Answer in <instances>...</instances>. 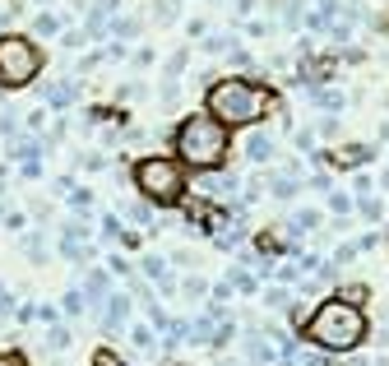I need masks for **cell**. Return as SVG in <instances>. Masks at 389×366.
<instances>
[{
	"label": "cell",
	"mask_w": 389,
	"mask_h": 366,
	"mask_svg": "<svg viewBox=\"0 0 389 366\" xmlns=\"http://www.w3.org/2000/svg\"><path fill=\"white\" fill-rule=\"evenodd\" d=\"M357 209L366 213V218H380V200H371V195H362V204H357Z\"/></svg>",
	"instance_id": "22"
},
{
	"label": "cell",
	"mask_w": 389,
	"mask_h": 366,
	"mask_svg": "<svg viewBox=\"0 0 389 366\" xmlns=\"http://www.w3.org/2000/svg\"><path fill=\"white\" fill-rule=\"evenodd\" d=\"M23 251H28V260H42V255H46V241H42V236H28V241H23Z\"/></svg>",
	"instance_id": "18"
},
{
	"label": "cell",
	"mask_w": 389,
	"mask_h": 366,
	"mask_svg": "<svg viewBox=\"0 0 389 366\" xmlns=\"http://www.w3.org/2000/svg\"><path fill=\"white\" fill-rule=\"evenodd\" d=\"M42 46L28 33H0V93H19L42 75Z\"/></svg>",
	"instance_id": "5"
},
{
	"label": "cell",
	"mask_w": 389,
	"mask_h": 366,
	"mask_svg": "<svg viewBox=\"0 0 389 366\" xmlns=\"http://www.w3.org/2000/svg\"><path fill=\"white\" fill-rule=\"evenodd\" d=\"M385 186H389V172H385Z\"/></svg>",
	"instance_id": "28"
},
{
	"label": "cell",
	"mask_w": 389,
	"mask_h": 366,
	"mask_svg": "<svg viewBox=\"0 0 389 366\" xmlns=\"http://www.w3.org/2000/svg\"><path fill=\"white\" fill-rule=\"evenodd\" d=\"M130 320V297H107V311H102V324L107 329H121Z\"/></svg>",
	"instance_id": "7"
},
{
	"label": "cell",
	"mask_w": 389,
	"mask_h": 366,
	"mask_svg": "<svg viewBox=\"0 0 389 366\" xmlns=\"http://www.w3.org/2000/svg\"><path fill=\"white\" fill-rule=\"evenodd\" d=\"M65 311H70V315L84 311V292H70V297H65Z\"/></svg>",
	"instance_id": "23"
},
{
	"label": "cell",
	"mask_w": 389,
	"mask_h": 366,
	"mask_svg": "<svg viewBox=\"0 0 389 366\" xmlns=\"http://www.w3.org/2000/svg\"><path fill=\"white\" fill-rule=\"evenodd\" d=\"M329 204H333L338 213H347V209H352V200H347V195H329Z\"/></svg>",
	"instance_id": "25"
},
{
	"label": "cell",
	"mask_w": 389,
	"mask_h": 366,
	"mask_svg": "<svg viewBox=\"0 0 389 366\" xmlns=\"http://www.w3.org/2000/svg\"><path fill=\"white\" fill-rule=\"evenodd\" d=\"M177 0H153V23H177Z\"/></svg>",
	"instance_id": "13"
},
{
	"label": "cell",
	"mask_w": 389,
	"mask_h": 366,
	"mask_svg": "<svg viewBox=\"0 0 389 366\" xmlns=\"http://www.w3.org/2000/svg\"><path fill=\"white\" fill-rule=\"evenodd\" d=\"M371 153H376V149L371 144H338V149H329V167H338V172H357V167H366L371 163Z\"/></svg>",
	"instance_id": "6"
},
{
	"label": "cell",
	"mask_w": 389,
	"mask_h": 366,
	"mask_svg": "<svg viewBox=\"0 0 389 366\" xmlns=\"http://www.w3.org/2000/svg\"><path fill=\"white\" fill-rule=\"evenodd\" d=\"M102 292H107V278L93 274V278H89V297H102Z\"/></svg>",
	"instance_id": "24"
},
{
	"label": "cell",
	"mask_w": 389,
	"mask_h": 366,
	"mask_svg": "<svg viewBox=\"0 0 389 366\" xmlns=\"http://www.w3.org/2000/svg\"><path fill=\"white\" fill-rule=\"evenodd\" d=\"M264 306H269V311H283V306H288V292H283V288H269L264 292Z\"/></svg>",
	"instance_id": "15"
},
{
	"label": "cell",
	"mask_w": 389,
	"mask_h": 366,
	"mask_svg": "<svg viewBox=\"0 0 389 366\" xmlns=\"http://www.w3.org/2000/svg\"><path fill=\"white\" fill-rule=\"evenodd\" d=\"M144 274L153 278V283H158V288H162V292H172V274H167V260L148 255V260H144Z\"/></svg>",
	"instance_id": "9"
},
{
	"label": "cell",
	"mask_w": 389,
	"mask_h": 366,
	"mask_svg": "<svg viewBox=\"0 0 389 366\" xmlns=\"http://www.w3.org/2000/svg\"><path fill=\"white\" fill-rule=\"evenodd\" d=\"M172 153L190 172H218L232 153V125H222L209 111H190L186 121L172 130Z\"/></svg>",
	"instance_id": "3"
},
{
	"label": "cell",
	"mask_w": 389,
	"mask_h": 366,
	"mask_svg": "<svg viewBox=\"0 0 389 366\" xmlns=\"http://www.w3.org/2000/svg\"><path fill=\"white\" fill-rule=\"evenodd\" d=\"M333 297H343V301H352V306H362V301H371V288H366V283H343Z\"/></svg>",
	"instance_id": "10"
},
{
	"label": "cell",
	"mask_w": 389,
	"mask_h": 366,
	"mask_svg": "<svg viewBox=\"0 0 389 366\" xmlns=\"http://www.w3.org/2000/svg\"><path fill=\"white\" fill-rule=\"evenodd\" d=\"M222 366H241V362H222Z\"/></svg>",
	"instance_id": "27"
},
{
	"label": "cell",
	"mask_w": 389,
	"mask_h": 366,
	"mask_svg": "<svg viewBox=\"0 0 389 366\" xmlns=\"http://www.w3.org/2000/svg\"><path fill=\"white\" fill-rule=\"evenodd\" d=\"M186 56H190V51H177L172 61H167V79H177L181 70H186Z\"/></svg>",
	"instance_id": "20"
},
{
	"label": "cell",
	"mask_w": 389,
	"mask_h": 366,
	"mask_svg": "<svg viewBox=\"0 0 389 366\" xmlns=\"http://www.w3.org/2000/svg\"><path fill=\"white\" fill-rule=\"evenodd\" d=\"M0 366H28V362H23L19 353H0Z\"/></svg>",
	"instance_id": "26"
},
{
	"label": "cell",
	"mask_w": 389,
	"mask_h": 366,
	"mask_svg": "<svg viewBox=\"0 0 389 366\" xmlns=\"http://www.w3.org/2000/svg\"><path fill=\"white\" fill-rule=\"evenodd\" d=\"M65 343H70V334H65V329H51V334H46V348H51V353H60Z\"/></svg>",
	"instance_id": "19"
},
{
	"label": "cell",
	"mask_w": 389,
	"mask_h": 366,
	"mask_svg": "<svg viewBox=\"0 0 389 366\" xmlns=\"http://www.w3.org/2000/svg\"><path fill=\"white\" fill-rule=\"evenodd\" d=\"M130 339H134V348H153V329H144V324H139Z\"/></svg>",
	"instance_id": "21"
},
{
	"label": "cell",
	"mask_w": 389,
	"mask_h": 366,
	"mask_svg": "<svg viewBox=\"0 0 389 366\" xmlns=\"http://www.w3.org/2000/svg\"><path fill=\"white\" fill-rule=\"evenodd\" d=\"M366 334H371L366 311L352 306V301H343V297L320 301V306L301 320V339L311 348H320V353H352V348L366 343Z\"/></svg>",
	"instance_id": "1"
},
{
	"label": "cell",
	"mask_w": 389,
	"mask_h": 366,
	"mask_svg": "<svg viewBox=\"0 0 389 366\" xmlns=\"http://www.w3.org/2000/svg\"><path fill=\"white\" fill-rule=\"evenodd\" d=\"M75 98V84H46V107H65Z\"/></svg>",
	"instance_id": "11"
},
{
	"label": "cell",
	"mask_w": 389,
	"mask_h": 366,
	"mask_svg": "<svg viewBox=\"0 0 389 366\" xmlns=\"http://www.w3.org/2000/svg\"><path fill=\"white\" fill-rule=\"evenodd\" d=\"M204 111L236 130V125L264 121L269 111H283V102H278V93L269 89V84H255V79L236 75V79H218V84H209V93H204Z\"/></svg>",
	"instance_id": "2"
},
{
	"label": "cell",
	"mask_w": 389,
	"mask_h": 366,
	"mask_svg": "<svg viewBox=\"0 0 389 366\" xmlns=\"http://www.w3.org/2000/svg\"><path fill=\"white\" fill-rule=\"evenodd\" d=\"M37 5H46V0H37Z\"/></svg>",
	"instance_id": "29"
},
{
	"label": "cell",
	"mask_w": 389,
	"mask_h": 366,
	"mask_svg": "<svg viewBox=\"0 0 389 366\" xmlns=\"http://www.w3.org/2000/svg\"><path fill=\"white\" fill-rule=\"evenodd\" d=\"M93 366H125V362L111 353V348H98V353H93Z\"/></svg>",
	"instance_id": "17"
},
{
	"label": "cell",
	"mask_w": 389,
	"mask_h": 366,
	"mask_svg": "<svg viewBox=\"0 0 389 366\" xmlns=\"http://www.w3.org/2000/svg\"><path fill=\"white\" fill-rule=\"evenodd\" d=\"M33 28H37V33H46V37H51L56 28H60V19H56V14H37V19H33Z\"/></svg>",
	"instance_id": "16"
},
{
	"label": "cell",
	"mask_w": 389,
	"mask_h": 366,
	"mask_svg": "<svg viewBox=\"0 0 389 366\" xmlns=\"http://www.w3.org/2000/svg\"><path fill=\"white\" fill-rule=\"evenodd\" d=\"M130 181L153 209H172V204H181V195H186V163H181V158L148 153L130 167Z\"/></svg>",
	"instance_id": "4"
},
{
	"label": "cell",
	"mask_w": 389,
	"mask_h": 366,
	"mask_svg": "<svg viewBox=\"0 0 389 366\" xmlns=\"http://www.w3.org/2000/svg\"><path fill=\"white\" fill-rule=\"evenodd\" d=\"M245 158H250V163H269V158H274V139H269V134H250V139H245Z\"/></svg>",
	"instance_id": "8"
},
{
	"label": "cell",
	"mask_w": 389,
	"mask_h": 366,
	"mask_svg": "<svg viewBox=\"0 0 389 366\" xmlns=\"http://www.w3.org/2000/svg\"><path fill=\"white\" fill-rule=\"evenodd\" d=\"M315 102H320L324 111H343L347 107V98L343 93H333V89H315Z\"/></svg>",
	"instance_id": "12"
},
{
	"label": "cell",
	"mask_w": 389,
	"mask_h": 366,
	"mask_svg": "<svg viewBox=\"0 0 389 366\" xmlns=\"http://www.w3.org/2000/svg\"><path fill=\"white\" fill-rule=\"evenodd\" d=\"M181 292H186V297H204V292H209V283H204L200 274H190L186 283H181Z\"/></svg>",
	"instance_id": "14"
}]
</instances>
